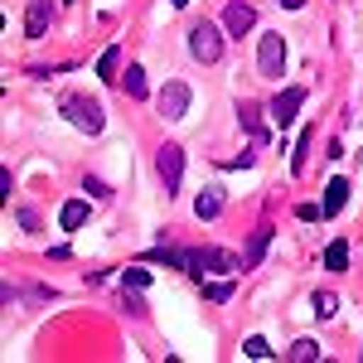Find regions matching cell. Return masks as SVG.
Instances as JSON below:
<instances>
[{
	"label": "cell",
	"mask_w": 363,
	"mask_h": 363,
	"mask_svg": "<svg viewBox=\"0 0 363 363\" xmlns=\"http://www.w3.org/2000/svg\"><path fill=\"white\" fill-rule=\"evenodd\" d=\"M155 169H160V184H165L169 194H174V189H179V179H184V150L165 140V145L155 150Z\"/></svg>",
	"instance_id": "5b68a950"
},
{
	"label": "cell",
	"mask_w": 363,
	"mask_h": 363,
	"mask_svg": "<svg viewBox=\"0 0 363 363\" xmlns=\"http://www.w3.org/2000/svg\"><path fill=\"white\" fill-rule=\"evenodd\" d=\"M145 262H160V267H184V252H174V247H155V252H145Z\"/></svg>",
	"instance_id": "ac0fdd59"
},
{
	"label": "cell",
	"mask_w": 363,
	"mask_h": 363,
	"mask_svg": "<svg viewBox=\"0 0 363 363\" xmlns=\"http://www.w3.org/2000/svg\"><path fill=\"white\" fill-rule=\"evenodd\" d=\"M344 199H349V179H330V184H325V199H320V213H325V218L339 213Z\"/></svg>",
	"instance_id": "8fae6325"
},
{
	"label": "cell",
	"mask_w": 363,
	"mask_h": 363,
	"mask_svg": "<svg viewBox=\"0 0 363 363\" xmlns=\"http://www.w3.org/2000/svg\"><path fill=\"white\" fill-rule=\"evenodd\" d=\"M121 281H126V286H150V272H145V267H126V272H121Z\"/></svg>",
	"instance_id": "cb8c5ba5"
},
{
	"label": "cell",
	"mask_w": 363,
	"mask_h": 363,
	"mask_svg": "<svg viewBox=\"0 0 363 363\" xmlns=\"http://www.w3.org/2000/svg\"><path fill=\"white\" fill-rule=\"evenodd\" d=\"M189 49H194L199 63H218V58H223V34H218V25L199 20V25L189 29Z\"/></svg>",
	"instance_id": "3957f363"
},
{
	"label": "cell",
	"mask_w": 363,
	"mask_h": 363,
	"mask_svg": "<svg viewBox=\"0 0 363 363\" xmlns=\"http://www.w3.org/2000/svg\"><path fill=\"white\" fill-rule=\"evenodd\" d=\"M184 112H189V87L179 83V78H169L160 87V116L165 121H184Z\"/></svg>",
	"instance_id": "8992f818"
},
{
	"label": "cell",
	"mask_w": 363,
	"mask_h": 363,
	"mask_svg": "<svg viewBox=\"0 0 363 363\" xmlns=\"http://www.w3.org/2000/svg\"><path fill=\"white\" fill-rule=\"evenodd\" d=\"M169 5H189V0H169Z\"/></svg>",
	"instance_id": "83f0119b"
},
{
	"label": "cell",
	"mask_w": 363,
	"mask_h": 363,
	"mask_svg": "<svg viewBox=\"0 0 363 363\" xmlns=\"http://www.w3.org/2000/svg\"><path fill=\"white\" fill-rule=\"evenodd\" d=\"M116 83H121V92H126V97H131V102H140V97H145V92H150V87H145V73H140L136 63H131V68H126V73H121V78H116Z\"/></svg>",
	"instance_id": "4fadbf2b"
},
{
	"label": "cell",
	"mask_w": 363,
	"mask_h": 363,
	"mask_svg": "<svg viewBox=\"0 0 363 363\" xmlns=\"http://www.w3.org/2000/svg\"><path fill=\"white\" fill-rule=\"evenodd\" d=\"M257 68H262V78H281L286 73V39L281 34H262L257 39Z\"/></svg>",
	"instance_id": "277c9868"
},
{
	"label": "cell",
	"mask_w": 363,
	"mask_h": 363,
	"mask_svg": "<svg viewBox=\"0 0 363 363\" xmlns=\"http://www.w3.org/2000/svg\"><path fill=\"white\" fill-rule=\"evenodd\" d=\"M281 10H301V5H306V0H277Z\"/></svg>",
	"instance_id": "4316f807"
},
{
	"label": "cell",
	"mask_w": 363,
	"mask_h": 363,
	"mask_svg": "<svg viewBox=\"0 0 363 363\" xmlns=\"http://www.w3.org/2000/svg\"><path fill=\"white\" fill-rule=\"evenodd\" d=\"M223 25H228V34H233V39H247V29L257 25V10H252L247 0H233V5L223 10Z\"/></svg>",
	"instance_id": "ba28073f"
},
{
	"label": "cell",
	"mask_w": 363,
	"mask_h": 363,
	"mask_svg": "<svg viewBox=\"0 0 363 363\" xmlns=\"http://www.w3.org/2000/svg\"><path fill=\"white\" fill-rule=\"evenodd\" d=\"M83 189H87L92 199H107V184H102V179H92V174H87V184H83Z\"/></svg>",
	"instance_id": "d4e9b609"
},
{
	"label": "cell",
	"mask_w": 363,
	"mask_h": 363,
	"mask_svg": "<svg viewBox=\"0 0 363 363\" xmlns=\"http://www.w3.org/2000/svg\"><path fill=\"white\" fill-rule=\"evenodd\" d=\"M301 102H306V87H286V92H277V102H272V121H277V126H291L296 112H301Z\"/></svg>",
	"instance_id": "52a82bcc"
},
{
	"label": "cell",
	"mask_w": 363,
	"mask_h": 363,
	"mask_svg": "<svg viewBox=\"0 0 363 363\" xmlns=\"http://www.w3.org/2000/svg\"><path fill=\"white\" fill-rule=\"evenodd\" d=\"M242 354H247V359H272V344H267L262 335H252L247 344H242Z\"/></svg>",
	"instance_id": "d6986e66"
},
{
	"label": "cell",
	"mask_w": 363,
	"mask_h": 363,
	"mask_svg": "<svg viewBox=\"0 0 363 363\" xmlns=\"http://www.w3.org/2000/svg\"><path fill=\"white\" fill-rule=\"evenodd\" d=\"M238 121H242V131H247L257 145L267 140V126H262V107H257V102H242V107H238Z\"/></svg>",
	"instance_id": "30bf717a"
},
{
	"label": "cell",
	"mask_w": 363,
	"mask_h": 363,
	"mask_svg": "<svg viewBox=\"0 0 363 363\" xmlns=\"http://www.w3.org/2000/svg\"><path fill=\"white\" fill-rule=\"evenodd\" d=\"M58 107H63V116H68V121H73L78 131H87V136H97V131L107 126V112H102L97 102H87V97H78V92H68V97H63Z\"/></svg>",
	"instance_id": "7a4b0ae2"
},
{
	"label": "cell",
	"mask_w": 363,
	"mask_h": 363,
	"mask_svg": "<svg viewBox=\"0 0 363 363\" xmlns=\"http://www.w3.org/2000/svg\"><path fill=\"white\" fill-rule=\"evenodd\" d=\"M194 213H199V218H203V223H208V218H218V213H223V189H218V184H208V189L199 194Z\"/></svg>",
	"instance_id": "7c38bea8"
},
{
	"label": "cell",
	"mask_w": 363,
	"mask_h": 363,
	"mask_svg": "<svg viewBox=\"0 0 363 363\" xmlns=\"http://www.w3.org/2000/svg\"><path fill=\"white\" fill-rule=\"evenodd\" d=\"M247 262H238L233 252H223V247H189L184 252V272L189 277H199V281H208V277H238Z\"/></svg>",
	"instance_id": "6da1fadb"
},
{
	"label": "cell",
	"mask_w": 363,
	"mask_h": 363,
	"mask_svg": "<svg viewBox=\"0 0 363 363\" xmlns=\"http://www.w3.org/2000/svg\"><path fill=\"white\" fill-rule=\"evenodd\" d=\"M335 310H339V301L330 296V291H320V296H315V315H320V320H330Z\"/></svg>",
	"instance_id": "7402d4cb"
},
{
	"label": "cell",
	"mask_w": 363,
	"mask_h": 363,
	"mask_svg": "<svg viewBox=\"0 0 363 363\" xmlns=\"http://www.w3.org/2000/svg\"><path fill=\"white\" fill-rule=\"evenodd\" d=\"M252 160H257V155H233V160H223V165H228V169H247Z\"/></svg>",
	"instance_id": "484cf974"
},
{
	"label": "cell",
	"mask_w": 363,
	"mask_h": 363,
	"mask_svg": "<svg viewBox=\"0 0 363 363\" xmlns=\"http://www.w3.org/2000/svg\"><path fill=\"white\" fill-rule=\"evenodd\" d=\"M58 223H63V233H73V228L87 223V203L83 199H73V203H63V213H58Z\"/></svg>",
	"instance_id": "5bb4252c"
},
{
	"label": "cell",
	"mask_w": 363,
	"mask_h": 363,
	"mask_svg": "<svg viewBox=\"0 0 363 363\" xmlns=\"http://www.w3.org/2000/svg\"><path fill=\"white\" fill-rule=\"evenodd\" d=\"M203 291H208V301H218V306H223V301H233V281H213V286L203 281Z\"/></svg>",
	"instance_id": "44dd1931"
},
{
	"label": "cell",
	"mask_w": 363,
	"mask_h": 363,
	"mask_svg": "<svg viewBox=\"0 0 363 363\" xmlns=\"http://www.w3.org/2000/svg\"><path fill=\"white\" fill-rule=\"evenodd\" d=\"M291 359H296V363H315V359H320V349H315L310 339H301V344L291 349Z\"/></svg>",
	"instance_id": "603a6c76"
},
{
	"label": "cell",
	"mask_w": 363,
	"mask_h": 363,
	"mask_svg": "<svg viewBox=\"0 0 363 363\" xmlns=\"http://www.w3.org/2000/svg\"><path fill=\"white\" fill-rule=\"evenodd\" d=\"M49 20H54V0H29V10H25V34L29 39H44Z\"/></svg>",
	"instance_id": "9c48e42d"
},
{
	"label": "cell",
	"mask_w": 363,
	"mask_h": 363,
	"mask_svg": "<svg viewBox=\"0 0 363 363\" xmlns=\"http://www.w3.org/2000/svg\"><path fill=\"white\" fill-rule=\"evenodd\" d=\"M267 242H272V228H257V233H252V242H247V267H257V262H262Z\"/></svg>",
	"instance_id": "e0dca14e"
},
{
	"label": "cell",
	"mask_w": 363,
	"mask_h": 363,
	"mask_svg": "<svg viewBox=\"0 0 363 363\" xmlns=\"http://www.w3.org/2000/svg\"><path fill=\"white\" fill-rule=\"evenodd\" d=\"M116 68H121V49H107V54L97 58V78H107V83H116Z\"/></svg>",
	"instance_id": "2e32d148"
},
{
	"label": "cell",
	"mask_w": 363,
	"mask_h": 363,
	"mask_svg": "<svg viewBox=\"0 0 363 363\" xmlns=\"http://www.w3.org/2000/svg\"><path fill=\"white\" fill-rule=\"evenodd\" d=\"M325 267H330V272H344V267H349V242H344V238H335V242L325 247Z\"/></svg>",
	"instance_id": "9a60e30c"
},
{
	"label": "cell",
	"mask_w": 363,
	"mask_h": 363,
	"mask_svg": "<svg viewBox=\"0 0 363 363\" xmlns=\"http://www.w3.org/2000/svg\"><path fill=\"white\" fill-rule=\"evenodd\" d=\"M306 150H310V131H301V136H296V160H291L296 174H306Z\"/></svg>",
	"instance_id": "ffe728a7"
}]
</instances>
